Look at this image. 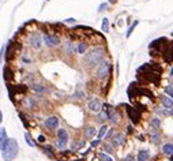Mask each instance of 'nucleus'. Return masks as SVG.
Wrapping results in <instances>:
<instances>
[{"instance_id": "35", "label": "nucleus", "mask_w": 173, "mask_h": 161, "mask_svg": "<svg viewBox=\"0 0 173 161\" xmlns=\"http://www.w3.org/2000/svg\"><path fill=\"white\" fill-rule=\"evenodd\" d=\"M75 97H77V98H83L85 93L83 92H77V93H75Z\"/></svg>"}, {"instance_id": "12", "label": "nucleus", "mask_w": 173, "mask_h": 161, "mask_svg": "<svg viewBox=\"0 0 173 161\" xmlns=\"http://www.w3.org/2000/svg\"><path fill=\"white\" fill-rule=\"evenodd\" d=\"M62 51L64 52L66 55H72L74 53V51H75V47H74V44H72V41L71 40H64L62 43Z\"/></svg>"}, {"instance_id": "6", "label": "nucleus", "mask_w": 173, "mask_h": 161, "mask_svg": "<svg viewBox=\"0 0 173 161\" xmlns=\"http://www.w3.org/2000/svg\"><path fill=\"white\" fill-rule=\"evenodd\" d=\"M44 43L47 44L48 47L51 48H55V47H59L60 43H62V40H60L59 36L56 34H49V33H44Z\"/></svg>"}, {"instance_id": "45", "label": "nucleus", "mask_w": 173, "mask_h": 161, "mask_svg": "<svg viewBox=\"0 0 173 161\" xmlns=\"http://www.w3.org/2000/svg\"><path fill=\"white\" fill-rule=\"evenodd\" d=\"M172 88H173V82H172Z\"/></svg>"}, {"instance_id": "11", "label": "nucleus", "mask_w": 173, "mask_h": 161, "mask_svg": "<svg viewBox=\"0 0 173 161\" xmlns=\"http://www.w3.org/2000/svg\"><path fill=\"white\" fill-rule=\"evenodd\" d=\"M149 135H150V139H151V142H153V143H156V145L161 143V141H162V135H161L160 130H157V128H150Z\"/></svg>"}, {"instance_id": "22", "label": "nucleus", "mask_w": 173, "mask_h": 161, "mask_svg": "<svg viewBox=\"0 0 173 161\" xmlns=\"http://www.w3.org/2000/svg\"><path fill=\"white\" fill-rule=\"evenodd\" d=\"M156 112L162 116H173V109H168V108H164L162 105H161V108H157Z\"/></svg>"}, {"instance_id": "20", "label": "nucleus", "mask_w": 173, "mask_h": 161, "mask_svg": "<svg viewBox=\"0 0 173 161\" xmlns=\"http://www.w3.org/2000/svg\"><path fill=\"white\" fill-rule=\"evenodd\" d=\"M15 53V48H14V44L12 43H10L8 44V47H7V52H6V60L8 62L12 59V56Z\"/></svg>"}, {"instance_id": "17", "label": "nucleus", "mask_w": 173, "mask_h": 161, "mask_svg": "<svg viewBox=\"0 0 173 161\" xmlns=\"http://www.w3.org/2000/svg\"><path fill=\"white\" fill-rule=\"evenodd\" d=\"M22 105H23L26 109H32V108L36 107V100L33 97H25L23 101H22Z\"/></svg>"}, {"instance_id": "18", "label": "nucleus", "mask_w": 173, "mask_h": 161, "mask_svg": "<svg viewBox=\"0 0 173 161\" xmlns=\"http://www.w3.org/2000/svg\"><path fill=\"white\" fill-rule=\"evenodd\" d=\"M96 134H97L96 128H94L93 126H87V127L85 128V134H83V135H85L86 139H91V138L96 135Z\"/></svg>"}, {"instance_id": "2", "label": "nucleus", "mask_w": 173, "mask_h": 161, "mask_svg": "<svg viewBox=\"0 0 173 161\" xmlns=\"http://www.w3.org/2000/svg\"><path fill=\"white\" fill-rule=\"evenodd\" d=\"M18 152H19V145H18L17 139H12V138H11L6 146V149L2 152V157L4 161H12V160L17 158Z\"/></svg>"}, {"instance_id": "40", "label": "nucleus", "mask_w": 173, "mask_h": 161, "mask_svg": "<svg viewBox=\"0 0 173 161\" xmlns=\"http://www.w3.org/2000/svg\"><path fill=\"white\" fill-rule=\"evenodd\" d=\"M67 23H75V19L74 18H68V19H66Z\"/></svg>"}, {"instance_id": "36", "label": "nucleus", "mask_w": 173, "mask_h": 161, "mask_svg": "<svg viewBox=\"0 0 173 161\" xmlns=\"http://www.w3.org/2000/svg\"><path fill=\"white\" fill-rule=\"evenodd\" d=\"M123 161H136V160L134 158V156H132V154H128V156L126 157V158L123 160Z\"/></svg>"}, {"instance_id": "31", "label": "nucleus", "mask_w": 173, "mask_h": 161, "mask_svg": "<svg viewBox=\"0 0 173 161\" xmlns=\"http://www.w3.org/2000/svg\"><path fill=\"white\" fill-rule=\"evenodd\" d=\"M108 119V113L105 111H101L100 113H98V118H97V120H98L100 123H102V122H105Z\"/></svg>"}, {"instance_id": "8", "label": "nucleus", "mask_w": 173, "mask_h": 161, "mask_svg": "<svg viewBox=\"0 0 173 161\" xmlns=\"http://www.w3.org/2000/svg\"><path fill=\"white\" fill-rule=\"evenodd\" d=\"M59 118L56 115H51V116H48L47 119H45V122H44V126H45V128H48L49 131H53L56 128H59Z\"/></svg>"}, {"instance_id": "44", "label": "nucleus", "mask_w": 173, "mask_h": 161, "mask_svg": "<svg viewBox=\"0 0 173 161\" xmlns=\"http://www.w3.org/2000/svg\"><path fill=\"white\" fill-rule=\"evenodd\" d=\"M109 2H111V3H115V2H116V0H109Z\"/></svg>"}, {"instance_id": "9", "label": "nucleus", "mask_w": 173, "mask_h": 161, "mask_svg": "<svg viewBox=\"0 0 173 161\" xmlns=\"http://www.w3.org/2000/svg\"><path fill=\"white\" fill-rule=\"evenodd\" d=\"M87 109L90 112H94V113H100V112L104 109V104L101 103V100H98V98H93L89 101Z\"/></svg>"}, {"instance_id": "16", "label": "nucleus", "mask_w": 173, "mask_h": 161, "mask_svg": "<svg viewBox=\"0 0 173 161\" xmlns=\"http://www.w3.org/2000/svg\"><path fill=\"white\" fill-rule=\"evenodd\" d=\"M161 150H162L164 156L173 157V143H172V142H168V143H164V145H162V148H161Z\"/></svg>"}, {"instance_id": "14", "label": "nucleus", "mask_w": 173, "mask_h": 161, "mask_svg": "<svg viewBox=\"0 0 173 161\" xmlns=\"http://www.w3.org/2000/svg\"><path fill=\"white\" fill-rule=\"evenodd\" d=\"M161 105L164 108H168V109H173V100L169 96H161Z\"/></svg>"}, {"instance_id": "13", "label": "nucleus", "mask_w": 173, "mask_h": 161, "mask_svg": "<svg viewBox=\"0 0 173 161\" xmlns=\"http://www.w3.org/2000/svg\"><path fill=\"white\" fill-rule=\"evenodd\" d=\"M8 141H10V138H8V135H7L6 128L0 127V150H2V152L6 149V146H7V143H8Z\"/></svg>"}, {"instance_id": "46", "label": "nucleus", "mask_w": 173, "mask_h": 161, "mask_svg": "<svg viewBox=\"0 0 173 161\" xmlns=\"http://www.w3.org/2000/svg\"><path fill=\"white\" fill-rule=\"evenodd\" d=\"M45 2H49V0H45Z\"/></svg>"}, {"instance_id": "38", "label": "nucleus", "mask_w": 173, "mask_h": 161, "mask_svg": "<svg viewBox=\"0 0 173 161\" xmlns=\"http://www.w3.org/2000/svg\"><path fill=\"white\" fill-rule=\"evenodd\" d=\"M100 142H101V139H96V141H91V146H93V148H94V146L100 145Z\"/></svg>"}, {"instance_id": "19", "label": "nucleus", "mask_w": 173, "mask_h": 161, "mask_svg": "<svg viewBox=\"0 0 173 161\" xmlns=\"http://www.w3.org/2000/svg\"><path fill=\"white\" fill-rule=\"evenodd\" d=\"M30 88H32L36 93H40V94H41V93H47V92H48V88H47V86L40 85V83H32V86H30Z\"/></svg>"}, {"instance_id": "21", "label": "nucleus", "mask_w": 173, "mask_h": 161, "mask_svg": "<svg viewBox=\"0 0 173 161\" xmlns=\"http://www.w3.org/2000/svg\"><path fill=\"white\" fill-rule=\"evenodd\" d=\"M87 48H89V45H87L86 43H79V44L77 45V48H75V51H77L78 55H83V53H86Z\"/></svg>"}, {"instance_id": "27", "label": "nucleus", "mask_w": 173, "mask_h": 161, "mask_svg": "<svg viewBox=\"0 0 173 161\" xmlns=\"http://www.w3.org/2000/svg\"><path fill=\"white\" fill-rule=\"evenodd\" d=\"M138 23H139V21H134V23L128 28V30H127V33H126V37H127V38H130V37H131V34H132V32H134V29L138 26Z\"/></svg>"}, {"instance_id": "15", "label": "nucleus", "mask_w": 173, "mask_h": 161, "mask_svg": "<svg viewBox=\"0 0 173 161\" xmlns=\"http://www.w3.org/2000/svg\"><path fill=\"white\" fill-rule=\"evenodd\" d=\"M149 160H150V152L147 149H141L138 152L136 161H149Z\"/></svg>"}, {"instance_id": "3", "label": "nucleus", "mask_w": 173, "mask_h": 161, "mask_svg": "<svg viewBox=\"0 0 173 161\" xmlns=\"http://www.w3.org/2000/svg\"><path fill=\"white\" fill-rule=\"evenodd\" d=\"M112 73V64L109 60H104L100 63L98 66L96 67V71H94V75H96L97 79H105V78L109 77V74Z\"/></svg>"}, {"instance_id": "30", "label": "nucleus", "mask_w": 173, "mask_h": 161, "mask_svg": "<svg viewBox=\"0 0 173 161\" xmlns=\"http://www.w3.org/2000/svg\"><path fill=\"white\" fill-rule=\"evenodd\" d=\"M25 139H26V143H27L30 148H34V146H36V143L33 142V139H32V137H30L29 133H25Z\"/></svg>"}, {"instance_id": "24", "label": "nucleus", "mask_w": 173, "mask_h": 161, "mask_svg": "<svg viewBox=\"0 0 173 161\" xmlns=\"http://www.w3.org/2000/svg\"><path fill=\"white\" fill-rule=\"evenodd\" d=\"M108 130H109V127L106 124H102L100 127V131H98V134H97V137H98V139H102V138L106 135V133H108Z\"/></svg>"}, {"instance_id": "37", "label": "nucleus", "mask_w": 173, "mask_h": 161, "mask_svg": "<svg viewBox=\"0 0 173 161\" xmlns=\"http://www.w3.org/2000/svg\"><path fill=\"white\" fill-rule=\"evenodd\" d=\"M106 7H108V3H102V4H101V6H100V8H98V11H100V13H101V11H104L105 8H106Z\"/></svg>"}, {"instance_id": "1", "label": "nucleus", "mask_w": 173, "mask_h": 161, "mask_svg": "<svg viewBox=\"0 0 173 161\" xmlns=\"http://www.w3.org/2000/svg\"><path fill=\"white\" fill-rule=\"evenodd\" d=\"M105 58V48L104 47H94L85 56V66L89 68H94L104 60Z\"/></svg>"}, {"instance_id": "39", "label": "nucleus", "mask_w": 173, "mask_h": 161, "mask_svg": "<svg viewBox=\"0 0 173 161\" xmlns=\"http://www.w3.org/2000/svg\"><path fill=\"white\" fill-rule=\"evenodd\" d=\"M22 60H23V62L26 63V64H29V63H32V60H30V59H27V58H26V56H23V58H22Z\"/></svg>"}, {"instance_id": "34", "label": "nucleus", "mask_w": 173, "mask_h": 161, "mask_svg": "<svg viewBox=\"0 0 173 161\" xmlns=\"http://www.w3.org/2000/svg\"><path fill=\"white\" fill-rule=\"evenodd\" d=\"M37 142H38V143H44L45 142V137L42 135V134H40V135L37 137Z\"/></svg>"}, {"instance_id": "4", "label": "nucleus", "mask_w": 173, "mask_h": 161, "mask_svg": "<svg viewBox=\"0 0 173 161\" xmlns=\"http://www.w3.org/2000/svg\"><path fill=\"white\" fill-rule=\"evenodd\" d=\"M68 133H67L66 128H59L57 130V139H56V148L59 150H64L67 148V143H68Z\"/></svg>"}, {"instance_id": "42", "label": "nucleus", "mask_w": 173, "mask_h": 161, "mask_svg": "<svg viewBox=\"0 0 173 161\" xmlns=\"http://www.w3.org/2000/svg\"><path fill=\"white\" fill-rule=\"evenodd\" d=\"M127 128H128V133H131V131L134 130V128H132V126H128V127H127Z\"/></svg>"}, {"instance_id": "25", "label": "nucleus", "mask_w": 173, "mask_h": 161, "mask_svg": "<svg viewBox=\"0 0 173 161\" xmlns=\"http://www.w3.org/2000/svg\"><path fill=\"white\" fill-rule=\"evenodd\" d=\"M42 150H44V153H45V154H47L48 157H51V158H55V153H53V149H52V146L45 145L44 148H42Z\"/></svg>"}, {"instance_id": "10", "label": "nucleus", "mask_w": 173, "mask_h": 161, "mask_svg": "<svg viewBox=\"0 0 173 161\" xmlns=\"http://www.w3.org/2000/svg\"><path fill=\"white\" fill-rule=\"evenodd\" d=\"M126 134L124 133H116L112 137V145L113 146H123L126 143Z\"/></svg>"}, {"instance_id": "7", "label": "nucleus", "mask_w": 173, "mask_h": 161, "mask_svg": "<svg viewBox=\"0 0 173 161\" xmlns=\"http://www.w3.org/2000/svg\"><path fill=\"white\" fill-rule=\"evenodd\" d=\"M127 111V115H128V119L132 122V124H138L139 120H141V113L138 112L136 108L131 107V105H124Z\"/></svg>"}, {"instance_id": "5", "label": "nucleus", "mask_w": 173, "mask_h": 161, "mask_svg": "<svg viewBox=\"0 0 173 161\" xmlns=\"http://www.w3.org/2000/svg\"><path fill=\"white\" fill-rule=\"evenodd\" d=\"M42 41H44V37L38 32H33L29 34V44L34 49H40L41 45H42Z\"/></svg>"}, {"instance_id": "43", "label": "nucleus", "mask_w": 173, "mask_h": 161, "mask_svg": "<svg viewBox=\"0 0 173 161\" xmlns=\"http://www.w3.org/2000/svg\"><path fill=\"white\" fill-rule=\"evenodd\" d=\"M3 122V113H2V111H0V123Z\"/></svg>"}, {"instance_id": "28", "label": "nucleus", "mask_w": 173, "mask_h": 161, "mask_svg": "<svg viewBox=\"0 0 173 161\" xmlns=\"http://www.w3.org/2000/svg\"><path fill=\"white\" fill-rule=\"evenodd\" d=\"M101 30L102 32H109V19L108 18H104L102 19V25H101Z\"/></svg>"}, {"instance_id": "33", "label": "nucleus", "mask_w": 173, "mask_h": 161, "mask_svg": "<svg viewBox=\"0 0 173 161\" xmlns=\"http://www.w3.org/2000/svg\"><path fill=\"white\" fill-rule=\"evenodd\" d=\"M112 135H113V128H109L108 133H106V135H105V139H109Z\"/></svg>"}, {"instance_id": "26", "label": "nucleus", "mask_w": 173, "mask_h": 161, "mask_svg": "<svg viewBox=\"0 0 173 161\" xmlns=\"http://www.w3.org/2000/svg\"><path fill=\"white\" fill-rule=\"evenodd\" d=\"M98 158H100V161H115V160L111 157V154H106L105 152L98 153Z\"/></svg>"}, {"instance_id": "23", "label": "nucleus", "mask_w": 173, "mask_h": 161, "mask_svg": "<svg viewBox=\"0 0 173 161\" xmlns=\"http://www.w3.org/2000/svg\"><path fill=\"white\" fill-rule=\"evenodd\" d=\"M150 126H151V128L160 130L161 128V119L158 118V116H154V118H151V120H150Z\"/></svg>"}, {"instance_id": "29", "label": "nucleus", "mask_w": 173, "mask_h": 161, "mask_svg": "<svg viewBox=\"0 0 173 161\" xmlns=\"http://www.w3.org/2000/svg\"><path fill=\"white\" fill-rule=\"evenodd\" d=\"M164 92H165V94L169 96V97H171V98L173 100V88H172V85L165 86V88H164Z\"/></svg>"}, {"instance_id": "41", "label": "nucleus", "mask_w": 173, "mask_h": 161, "mask_svg": "<svg viewBox=\"0 0 173 161\" xmlns=\"http://www.w3.org/2000/svg\"><path fill=\"white\" fill-rule=\"evenodd\" d=\"M169 77H172V78H173V67L171 68V73H169Z\"/></svg>"}, {"instance_id": "32", "label": "nucleus", "mask_w": 173, "mask_h": 161, "mask_svg": "<svg viewBox=\"0 0 173 161\" xmlns=\"http://www.w3.org/2000/svg\"><path fill=\"white\" fill-rule=\"evenodd\" d=\"M104 150H105L106 154H112V153H113V146L109 145V143H105L104 145Z\"/></svg>"}]
</instances>
